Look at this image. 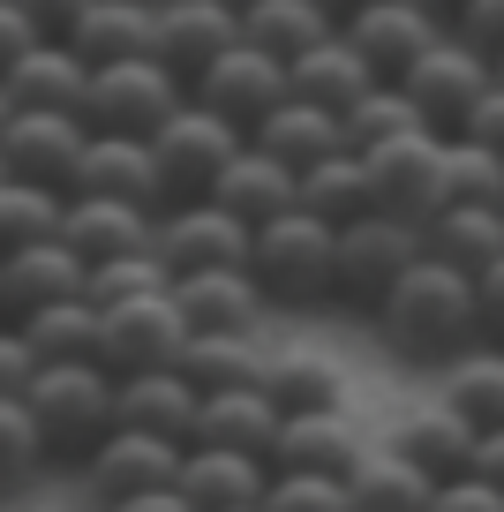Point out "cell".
<instances>
[{
	"mask_svg": "<svg viewBox=\"0 0 504 512\" xmlns=\"http://www.w3.org/2000/svg\"><path fill=\"white\" fill-rule=\"evenodd\" d=\"M249 241H256V226H241L234 211H219L204 196V204H166L158 211V264L174 279H189V272H249Z\"/></svg>",
	"mask_w": 504,
	"mask_h": 512,
	"instance_id": "cell-9",
	"label": "cell"
},
{
	"mask_svg": "<svg viewBox=\"0 0 504 512\" xmlns=\"http://www.w3.org/2000/svg\"><path fill=\"white\" fill-rule=\"evenodd\" d=\"M174 287V272L158 264V249H143V256H113V264H98L91 272V302L98 309H113V302H143V294H166Z\"/></svg>",
	"mask_w": 504,
	"mask_h": 512,
	"instance_id": "cell-41",
	"label": "cell"
},
{
	"mask_svg": "<svg viewBox=\"0 0 504 512\" xmlns=\"http://www.w3.org/2000/svg\"><path fill=\"white\" fill-rule=\"evenodd\" d=\"M189 106V83L174 76L166 61H113V68H91V91H83V128L91 136H158Z\"/></svg>",
	"mask_w": 504,
	"mask_h": 512,
	"instance_id": "cell-4",
	"label": "cell"
},
{
	"mask_svg": "<svg viewBox=\"0 0 504 512\" xmlns=\"http://www.w3.org/2000/svg\"><path fill=\"white\" fill-rule=\"evenodd\" d=\"M189 98H196V106H211L219 121H234L241 136H249V128L264 121L271 106H286L294 91H286V61H271V53H256L249 38H241L234 53H219V61L189 83Z\"/></svg>",
	"mask_w": 504,
	"mask_h": 512,
	"instance_id": "cell-13",
	"label": "cell"
},
{
	"mask_svg": "<svg viewBox=\"0 0 504 512\" xmlns=\"http://www.w3.org/2000/svg\"><path fill=\"white\" fill-rule=\"evenodd\" d=\"M369 159V196H377L384 219H407V226H429L452 196H444V136L437 128H414L384 151H362Z\"/></svg>",
	"mask_w": 504,
	"mask_h": 512,
	"instance_id": "cell-8",
	"label": "cell"
},
{
	"mask_svg": "<svg viewBox=\"0 0 504 512\" xmlns=\"http://www.w3.org/2000/svg\"><path fill=\"white\" fill-rule=\"evenodd\" d=\"M369 452V430L354 422V407H331V415H286L279 445H271V475H331L347 482Z\"/></svg>",
	"mask_w": 504,
	"mask_h": 512,
	"instance_id": "cell-16",
	"label": "cell"
},
{
	"mask_svg": "<svg viewBox=\"0 0 504 512\" xmlns=\"http://www.w3.org/2000/svg\"><path fill=\"white\" fill-rule=\"evenodd\" d=\"M113 512H196L181 490H143V497H128V505H113Z\"/></svg>",
	"mask_w": 504,
	"mask_h": 512,
	"instance_id": "cell-52",
	"label": "cell"
},
{
	"mask_svg": "<svg viewBox=\"0 0 504 512\" xmlns=\"http://www.w3.org/2000/svg\"><path fill=\"white\" fill-rule=\"evenodd\" d=\"M392 437L399 452H407L414 467H422L429 482H452V475H474V445H482V430H474L459 407H444V400H422V407H407V415L392 422Z\"/></svg>",
	"mask_w": 504,
	"mask_h": 512,
	"instance_id": "cell-21",
	"label": "cell"
},
{
	"mask_svg": "<svg viewBox=\"0 0 504 512\" xmlns=\"http://www.w3.org/2000/svg\"><path fill=\"white\" fill-rule=\"evenodd\" d=\"M444 196H452V204L504 211V151L467 144V136H444Z\"/></svg>",
	"mask_w": 504,
	"mask_h": 512,
	"instance_id": "cell-39",
	"label": "cell"
},
{
	"mask_svg": "<svg viewBox=\"0 0 504 512\" xmlns=\"http://www.w3.org/2000/svg\"><path fill=\"white\" fill-rule=\"evenodd\" d=\"M0 91L16 98V106H53V113H83V91H91V61H83L68 38H38L8 76Z\"/></svg>",
	"mask_w": 504,
	"mask_h": 512,
	"instance_id": "cell-27",
	"label": "cell"
},
{
	"mask_svg": "<svg viewBox=\"0 0 504 512\" xmlns=\"http://www.w3.org/2000/svg\"><path fill=\"white\" fill-rule=\"evenodd\" d=\"M8 113H16V98H8V91H0V128H8Z\"/></svg>",
	"mask_w": 504,
	"mask_h": 512,
	"instance_id": "cell-53",
	"label": "cell"
},
{
	"mask_svg": "<svg viewBox=\"0 0 504 512\" xmlns=\"http://www.w3.org/2000/svg\"><path fill=\"white\" fill-rule=\"evenodd\" d=\"M459 136H467V144H489V151H504V83H497V91H489L482 106L467 113V128H459Z\"/></svg>",
	"mask_w": 504,
	"mask_h": 512,
	"instance_id": "cell-50",
	"label": "cell"
},
{
	"mask_svg": "<svg viewBox=\"0 0 504 512\" xmlns=\"http://www.w3.org/2000/svg\"><path fill=\"white\" fill-rule=\"evenodd\" d=\"M0 181H8V174H0Z\"/></svg>",
	"mask_w": 504,
	"mask_h": 512,
	"instance_id": "cell-60",
	"label": "cell"
},
{
	"mask_svg": "<svg viewBox=\"0 0 504 512\" xmlns=\"http://www.w3.org/2000/svg\"><path fill=\"white\" fill-rule=\"evenodd\" d=\"M452 31L467 38L474 53L504 61V0H452Z\"/></svg>",
	"mask_w": 504,
	"mask_h": 512,
	"instance_id": "cell-44",
	"label": "cell"
},
{
	"mask_svg": "<svg viewBox=\"0 0 504 512\" xmlns=\"http://www.w3.org/2000/svg\"><path fill=\"white\" fill-rule=\"evenodd\" d=\"M422 249L437 256V264H452V272H489L504 256V211H482V204H444L437 219L422 226Z\"/></svg>",
	"mask_w": 504,
	"mask_h": 512,
	"instance_id": "cell-33",
	"label": "cell"
},
{
	"mask_svg": "<svg viewBox=\"0 0 504 512\" xmlns=\"http://www.w3.org/2000/svg\"><path fill=\"white\" fill-rule=\"evenodd\" d=\"M83 287H91V264H83L61 234L31 241V249H8V256H0V324H23L31 309L76 302Z\"/></svg>",
	"mask_w": 504,
	"mask_h": 512,
	"instance_id": "cell-15",
	"label": "cell"
},
{
	"mask_svg": "<svg viewBox=\"0 0 504 512\" xmlns=\"http://www.w3.org/2000/svg\"><path fill=\"white\" fill-rule=\"evenodd\" d=\"M68 196H113V204L166 211V189H158V151H151V136H91V144H83L76 181H68Z\"/></svg>",
	"mask_w": 504,
	"mask_h": 512,
	"instance_id": "cell-18",
	"label": "cell"
},
{
	"mask_svg": "<svg viewBox=\"0 0 504 512\" xmlns=\"http://www.w3.org/2000/svg\"><path fill=\"white\" fill-rule=\"evenodd\" d=\"M256 512H264V505H256Z\"/></svg>",
	"mask_w": 504,
	"mask_h": 512,
	"instance_id": "cell-61",
	"label": "cell"
},
{
	"mask_svg": "<svg viewBox=\"0 0 504 512\" xmlns=\"http://www.w3.org/2000/svg\"><path fill=\"white\" fill-rule=\"evenodd\" d=\"M61 241L98 272V264H113V256H143V249H151V241H158V211L113 204V196H68Z\"/></svg>",
	"mask_w": 504,
	"mask_h": 512,
	"instance_id": "cell-20",
	"label": "cell"
},
{
	"mask_svg": "<svg viewBox=\"0 0 504 512\" xmlns=\"http://www.w3.org/2000/svg\"><path fill=\"white\" fill-rule=\"evenodd\" d=\"M113 415H121V430L166 437V445H196L204 392H196L181 369H136V377H121V392H113Z\"/></svg>",
	"mask_w": 504,
	"mask_h": 512,
	"instance_id": "cell-19",
	"label": "cell"
},
{
	"mask_svg": "<svg viewBox=\"0 0 504 512\" xmlns=\"http://www.w3.org/2000/svg\"><path fill=\"white\" fill-rule=\"evenodd\" d=\"M369 332H377V347L399 354V362H422V369L459 362V354L482 339V317H474V279L452 272V264H437V256L422 249L407 272H399V287L369 309Z\"/></svg>",
	"mask_w": 504,
	"mask_h": 512,
	"instance_id": "cell-1",
	"label": "cell"
},
{
	"mask_svg": "<svg viewBox=\"0 0 504 512\" xmlns=\"http://www.w3.org/2000/svg\"><path fill=\"white\" fill-rule=\"evenodd\" d=\"M279 422H286V415L271 407V392H211L204 415H196V445L271 460V445H279Z\"/></svg>",
	"mask_w": 504,
	"mask_h": 512,
	"instance_id": "cell-30",
	"label": "cell"
},
{
	"mask_svg": "<svg viewBox=\"0 0 504 512\" xmlns=\"http://www.w3.org/2000/svg\"><path fill=\"white\" fill-rule=\"evenodd\" d=\"M407 8H444V0H407Z\"/></svg>",
	"mask_w": 504,
	"mask_h": 512,
	"instance_id": "cell-56",
	"label": "cell"
},
{
	"mask_svg": "<svg viewBox=\"0 0 504 512\" xmlns=\"http://www.w3.org/2000/svg\"><path fill=\"white\" fill-rule=\"evenodd\" d=\"M497 83H504V61H497Z\"/></svg>",
	"mask_w": 504,
	"mask_h": 512,
	"instance_id": "cell-58",
	"label": "cell"
},
{
	"mask_svg": "<svg viewBox=\"0 0 504 512\" xmlns=\"http://www.w3.org/2000/svg\"><path fill=\"white\" fill-rule=\"evenodd\" d=\"M339 31H347V46L362 53L384 83H399L444 31H452V16H444V8H407V0H354Z\"/></svg>",
	"mask_w": 504,
	"mask_h": 512,
	"instance_id": "cell-11",
	"label": "cell"
},
{
	"mask_svg": "<svg viewBox=\"0 0 504 512\" xmlns=\"http://www.w3.org/2000/svg\"><path fill=\"white\" fill-rule=\"evenodd\" d=\"M377 68L362 61V53L347 46V31L331 38V46H316V53H301L294 68H286V91L294 98H309V106H324V113H339V121H347L354 106H362L369 91H377Z\"/></svg>",
	"mask_w": 504,
	"mask_h": 512,
	"instance_id": "cell-28",
	"label": "cell"
},
{
	"mask_svg": "<svg viewBox=\"0 0 504 512\" xmlns=\"http://www.w3.org/2000/svg\"><path fill=\"white\" fill-rule=\"evenodd\" d=\"M174 490L189 497L196 512H256V505H264V490H271V460L189 445V452H181V475H174Z\"/></svg>",
	"mask_w": 504,
	"mask_h": 512,
	"instance_id": "cell-23",
	"label": "cell"
},
{
	"mask_svg": "<svg viewBox=\"0 0 504 512\" xmlns=\"http://www.w3.org/2000/svg\"><path fill=\"white\" fill-rule=\"evenodd\" d=\"M264 392L279 415H331V407H347V369L316 347H279L264 369Z\"/></svg>",
	"mask_w": 504,
	"mask_h": 512,
	"instance_id": "cell-31",
	"label": "cell"
},
{
	"mask_svg": "<svg viewBox=\"0 0 504 512\" xmlns=\"http://www.w3.org/2000/svg\"><path fill=\"white\" fill-rule=\"evenodd\" d=\"M474 317H482V339L504 347V256L489 264V272H474Z\"/></svg>",
	"mask_w": 504,
	"mask_h": 512,
	"instance_id": "cell-47",
	"label": "cell"
},
{
	"mask_svg": "<svg viewBox=\"0 0 504 512\" xmlns=\"http://www.w3.org/2000/svg\"><path fill=\"white\" fill-rule=\"evenodd\" d=\"M219 8H249V0H219Z\"/></svg>",
	"mask_w": 504,
	"mask_h": 512,
	"instance_id": "cell-57",
	"label": "cell"
},
{
	"mask_svg": "<svg viewBox=\"0 0 504 512\" xmlns=\"http://www.w3.org/2000/svg\"><path fill=\"white\" fill-rule=\"evenodd\" d=\"M264 512H354V497L331 475H271Z\"/></svg>",
	"mask_w": 504,
	"mask_h": 512,
	"instance_id": "cell-43",
	"label": "cell"
},
{
	"mask_svg": "<svg viewBox=\"0 0 504 512\" xmlns=\"http://www.w3.org/2000/svg\"><path fill=\"white\" fill-rule=\"evenodd\" d=\"M38 347L31 339H23V324H0V400H23V392H31L38 384Z\"/></svg>",
	"mask_w": 504,
	"mask_h": 512,
	"instance_id": "cell-45",
	"label": "cell"
},
{
	"mask_svg": "<svg viewBox=\"0 0 504 512\" xmlns=\"http://www.w3.org/2000/svg\"><path fill=\"white\" fill-rule=\"evenodd\" d=\"M38 467H46V437H38L31 407H23V400H0V490L23 482V475H38Z\"/></svg>",
	"mask_w": 504,
	"mask_h": 512,
	"instance_id": "cell-42",
	"label": "cell"
},
{
	"mask_svg": "<svg viewBox=\"0 0 504 512\" xmlns=\"http://www.w3.org/2000/svg\"><path fill=\"white\" fill-rule=\"evenodd\" d=\"M23 16L38 23V38H68L83 23V8H91V0H16Z\"/></svg>",
	"mask_w": 504,
	"mask_h": 512,
	"instance_id": "cell-49",
	"label": "cell"
},
{
	"mask_svg": "<svg viewBox=\"0 0 504 512\" xmlns=\"http://www.w3.org/2000/svg\"><path fill=\"white\" fill-rule=\"evenodd\" d=\"M91 128L83 113H53V106H16L0 128V174L8 181H38V189H68L83 166Z\"/></svg>",
	"mask_w": 504,
	"mask_h": 512,
	"instance_id": "cell-10",
	"label": "cell"
},
{
	"mask_svg": "<svg viewBox=\"0 0 504 512\" xmlns=\"http://www.w3.org/2000/svg\"><path fill=\"white\" fill-rule=\"evenodd\" d=\"M181 452L189 445H166V437H143V430H113L106 445L83 460V490H91L98 512L128 505V497H143V490H174Z\"/></svg>",
	"mask_w": 504,
	"mask_h": 512,
	"instance_id": "cell-14",
	"label": "cell"
},
{
	"mask_svg": "<svg viewBox=\"0 0 504 512\" xmlns=\"http://www.w3.org/2000/svg\"><path fill=\"white\" fill-rule=\"evenodd\" d=\"M301 211H316L324 226H354L377 211V196H369V159L362 151H331L324 166H309L301 174Z\"/></svg>",
	"mask_w": 504,
	"mask_h": 512,
	"instance_id": "cell-36",
	"label": "cell"
},
{
	"mask_svg": "<svg viewBox=\"0 0 504 512\" xmlns=\"http://www.w3.org/2000/svg\"><path fill=\"white\" fill-rule=\"evenodd\" d=\"M339 23L347 16H331L324 0H249V8H241V38H249L256 53H271V61H286V68H294L301 53L331 46Z\"/></svg>",
	"mask_w": 504,
	"mask_h": 512,
	"instance_id": "cell-24",
	"label": "cell"
},
{
	"mask_svg": "<svg viewBox=\"0 0 504 512\" xmlns=\"http://www.w3.org/2000/svg\"><path fill=\"white\" fill-rule=\"evenodd\" d=\"M181 347H189V324H181V309H174V287L143 294V302H113L106 309V332H98V362H106L113 377L174 369Z\"/></svg>",
	"mask_w": 504,
	"mask_h": 512,
	"instance_id": "cell-12",
	"label": "cell"
},
{
	"mask_svg": "<svg viewBox=\"0 0 504 512\" xmlns=\"http://www.w3.org/2000/svg\"><path fill=\"white\" fill-rule=\"evenodd\" d=\"M31 46H38V23L23 16L16 0H0V76H8V68H16Z\"/></svg>",
	"mask_w": 504,
	"mask_h": 512,
	"instance_id": "cell-48",
	"label": "cell"
},
{
	"mask_svg": "<svg viewBox=\"0 0 504 512\" xmlns=\"http://www.w3.org/2000/svg\"><path fill=\"white\" fill-rule=\"evenodd\" d=\"M414 128H429L422 113H414V98L399 91V83H377V91L347 113V151H384V144H399V136H414Z\"/></svg>",
	"mask_w": 504,
	"mask_h": 512,
	"instance_id": "cell-40",
	"label": "cell"
},
{
	"mask_svg": "<svg viewBox=\"0 0 504 512\" xmlns=\"http://www.w3.org/2000/svg\"><path fill=\"white\" fill-rule=\"evenodd\" d=\"M113 392H121V377H113L106 362H46L38 369V384L23 392V407H31L38 437H46V460L83 467L113 430H121Z\"/></svg>",
	"mask_w": 504,
	"mask_h": 512,
	"instance_id": "cell-2",
	"label": "cell"
},
{
	"mask_svg": "<svg viewBox=\"0 0 504 512\" xmlns=\"http://www.w3.org/2000/svg\"><path fill=\"white\" fill-rule=\"evenodd\" d=\"M437 400L459 407L474 430H504V347H497V339H474L459 362H444Z\"/></svg>",
	"mask_w": 504,
	"mask_h": 512,
	"instance_id": "cell-35",
	"label": "cell"
},
{
	"mask_svg": "<svg viewBox=\"0 0 504 512\" xmlns=\"http://www.w3.org/2000/svg\"><path fill=\"white\" fill-rule=\"evenodd\" d=\"M211 204L234 211L241 226H264V219H279V211H294V204H301V181L286 174L279 159H264V151H241V159L219 174Z\"/></svg>",
	"mask_w": 504,
	"mask_h": 512,
	"instance_id": "cell-34",
	"label": "cell"
},
{
	"mask_svg": "<svg viewBox=\"0 0 504 512\" xmlns=\"http://www.w3.org/2000/svg\"><path fill=\"white\" fill-rule=\"evenodd\" d=\"M414 256H422V226H407V219L369 211V219L339 226V287H331V302H347V309L369 317L399 287V272H407Z\"/></svg>",
	"mask_w": 504,
	"mask_h": 512,
	"instance_id": "cell-7",
	"label": "cell"
},
{
	"mask_svg": "<svg viewBox=\"0 0 504 512\" xmlns=\"http://www.w3.org/2000/svg\"><path fill=\"white\" fill-rule=\"evenodd\" d=\"M444 16H452V0H444Z\"/></svg>",
	"mask_w": 504,
	"mask_h": 512,
	"instance_id": "cell-59",
	"label": "cell"
},
{
	"mask_svg": "<svg viewBox=\"0 0 504 512\" xmlns=\"http://www.w3.org/2000/svg\"><path fill=\"white\" fill-rule=\"evenodd\" d=\"M249 151H264V159H279L286 174H309V166H324L331 151H347V121L324 106H309V98H286V106H271L264 121L249 128Z\"/></svg>",
	"mask_w": 504,
	"mask_h": 512,
	"instance_id": "cell-22",
	"label": "cell"
},
{
	"mask_svg": "<svg viewBox=\"0 0 504 512\" xmlns=\"http://www.w3.org/2000/svg\"><path fill=\"white\" fill-rule=\"evenodd\" d=\"M181 377L196 384V392H264V369H271V347L256 332H189V347H181Z\"/></svg>",
	"mask_w": 504,
	"mask_h": 512,
	"instance_id": "cell-25",
	"label": "cell"
},
{
	"mask_svg": "<svg viewBox=\"0 0 504 512\" xmlns=\"http://www.w3.org/2000/svg\"><path fill=\"white\" fill-rule=\"evenodd\" d=\"M151 151H158V189H166V204H204V196L219 189V174L249 151V136L189 98V106L151 136Z\"/></svg>",
	"mask_w": 504,
	"mask_h": 512,
	"instance_id": "cell-5",
	"label": "cell"
},
{
	"mask_svg": "<svg viewBox=\"0 0 504 512\" xmlns=\"http://www.w3.org/2000/svg\"><path fill=\"white\" fill-rule=\"evenodd\" d=\"M429 512H504V490L482 482V475H452V482L429 490Z\"/></svg>",
	"mask_w": 504,
	"mask_h": 512,
	"instance_id": "cell-46",
	"label": "cell"
},
{
	"mask_svg": "<svg viewBox=\"0 0 504 512\" xmlns=\"http://www.w3.org/2000/svg\"><path fill=\"white\" fill-rule=\"evenodd\" d=\"M474 475L504 490V430H482V445H474Z\"/></svg>",
	"mask_w": 504,
	"mask_h": 512,
	"instance_id": "cell-51",
	"label": "cell"
},
{
	"mask_svg": "<svg viewBox=\"0 0 504 512\" xmlns=\"http://www.w3.org/2000/svg\"><path fill=\"white\" fill-rule=\"evenodd\" d=\"M241 46V8H219V0H158V46L151 61H166L181 83H196L219 53Z\"/></svg>",
	"mask_w": 504,
	"mask_h": 512,
	"instance_id": "cell-17",
	"label": "cell"
},
{
	"mask_svg": "<svg viewBox=\"0 0 504 512\" xmlns=\"http://www.w3.org/2000/svg\"><path fill=\"white\" fill-rule=\"evenodd\" d=\"M31 512H76V505H31Z\"/></svg>",
	"mask_w": 504,
	"mask_h": 512,
	"instance_id": "cell-55",
	"label": "cell"
},
{
	"mask_svg": "<svg viewBox=\"0 0 504 512\" xmlns=\"http://www.w3.org/2000/svg\"><path fill=\"white\" fill-rule=\"evenodd\" d=\"M399 91L414 98V113H422L437 136H459V128H467V113L497 91V61H489V53H474L459 31H444L437 46H429L407 76H399Z\"/></svg>",
	"mask_w": 504,
	"mask_h": 512,
	"instance_id": "cell-6",
	"label": "cell"
},
{
	"mask_svg": "<svg viewBox=\"0 0 504 512\" xmlns=\"http://www.w3.org/2000/svg\"><path fill=\"white\" fill-rule=\"evenodd\" d=\"M249 279L264 287L271 309H316L339 287V226H324L316 211H279L256 226L249 241Z\"/></svg>",
	"mask_w": 504,
	"mask_h": 512,
	"instance_id": "cell-3",
	"label": "cell"
},
{
	"mask_svg": "<svg viewBox=\"0 0 504 512\" xmlns=\"http://www.w3.org/2000/svg\"><path fill=\"white\" fill-rule=\"evenodd\" d=\"M68 219V189H38V181H0V256L53 241Z\"/></svg>",
	"mask_w": 504,
	"mask_h": 512,
	"instance_id": "cell-38",
	"label": "cell"
},
{
	"mask_svg": "<svg viewBox=\"0 0 504 512\" xmlns=\"http://www.w3.org/2000/svg\"><path fill=\"white\" fill-rule=\"evenodd\" d=\"M174 309L189 332H256L271 302L249 272H189L174 279Z\"/></svg>",
	"mask_w": 504,
	"mask_h": 512,
	"instance_id": "cell-26",
	"label": "cell"
},
{
	"mask_svg": "<svg viewBox=\"0 0 504 512\" xmlns=\"http://www.w3.org/2000/svg\"><path fill=\"white\" fill-rule=\"evenodd\" d=\"M324 8H331V16H347V8H354V0H324Z\"/></svg>",
	"mask_w": 504,
	"mask_h": 512,
	"instance_id": "cell-54",
	"label": "cell"
},
{
	"mask_svg": "<svg viewBox=\"0 0 504 512\" xmlns=\"http://www.w3.org/2000/svg\"><path fill=\"white\" fill-rule=\"evenodd\" d=\"M429 490H437V482H429L422 467H414L407 452L392 445V437H369L362 467L347 475L354 512H429Z\"/></svg>",
	"mask_w": 504,
	"mask_h": 512,
	"instance_id": "cell-32",
	"label": "cell"
},
{
	"mask_svg": "<svg viewBox=\"0 0 504 512\" xmlns=\"http://www.w3.org/2000/svg\"><path fill=\"white\" fill-rule=\"evenodd\" d=\"M98 332H106V309H98L91 294L23 317V339L38 347V362H98Z\"/></svg>",
	"mask_w": 504,
	"mask_h": 512,
	"instance_id": "cell-37",
	"label": "cell"
},
{
	"mask_svg": "<svg viewBox=\"0 0 504 512\" xmlns=\"http://www.w3.org/2000/svg\"><path fill=\"white\" fill-rule=\"evenodd\" d=\"M68 46H76L91 68L143 61V53L158 46V0H91L83 23L68 31Z\"/></svg>",
	"mask_w": 504,
	"mask_h": 512,
	"instance_id": "cell-29",
	"label": "cell"
}]
</instances>
